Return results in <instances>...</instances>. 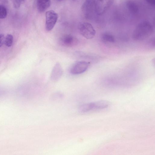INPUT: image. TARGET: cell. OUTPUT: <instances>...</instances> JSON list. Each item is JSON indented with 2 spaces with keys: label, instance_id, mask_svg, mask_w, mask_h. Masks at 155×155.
I'll return each instance as SVG.
<instances>
[{
  "label": "cell",
  "instance_id": "8992f818",
  "mask_svg": "<svg viewBox=\"0 0 155 155\" xmlns=\"http://www.w3.org/2000/svg\"><path fill=\"white\" fill-rule=\"evenodd\" d=\"M114 0H97L96 1V13L101 15L104 13L113 4Z\"/></svg>",
  "mask_w": 155,
  "mask_h": 155
},
{
  "label": "cell",
  "instance_id": "7c38bea8",
  "mask_svg": "<svg viewBox=\"0 0 155 155\" xmlns=\"http://www.w3.org/2000/svg\"><path fill=\"white\" fill-rule=\"evenodd\" d=\"M101 39L102 41L107 43H112L115 42V38L111 34L108 33H104L101 35Z\"/></svg>",
  "mask_w": 155,
  "mask_h": 155
},
{
  "label": "cell",
  "instance_id": "30bf717a",
  "mask_svg": "<svg viewBox=\"0 0 155 155\" xmlns=\"http://www.w3.org/2000/svg\"><path fill=\"white\" fill-rule=\"evenodd\" d=\"M51 5L50 0H37V8L40 12L45 11Z\"/></svg>",
  "mask_w": 155,
  "mask_h": 155
},
{
  "label": "cell",
  "instance_id": "52a82bcc",
  "mask_svg": "<svg viewBox=\"0 0 155 155\" xmlns=\"http://www.w3.org/2000/svg\"><path fill=\"white\" fill-rule=\"evenodd\" d=\"M58 18V14L52 10L48 11L45 14V28L47 31H50L54 27Z\"/></svg>",
  "mask_w": 155,
  "mask_h": 155
},
{
  "label": "cell",
  "instance_id": "2e32d148",
  "mask_svg": "<svg viewBox=\"0 0 155 155\" xmlns=\"http://www.w3.org/2000/svg\"><path fill=\"white\" fill-rule=\"evenodd\" d=\"M5 38L4 35L0 34V47L4 43Z\"/></svg>",
  "mask_w": 155,
  "mask_h": 155
},
{
  "label": "cell",
  "instance_id": "5b68a950",
  "mask_svg": "<svg viewBox=\"0 0 155 155\" xmlns=\"http://www.w3.org/2000/svg\"><path fill=\"white\" fill-rule=\"evenodd\" d=\"M90 64V62L85 61H80L74 63L70 68L71 74L76 75L82 74L88 69Z\"/></svg>",
  "mask_w": 155,
  "mask_h": 155
},
{
  "label": "cell",
  "instance_id": "e0dca14e",
  "mask_svg": "<svg viewBox=\"0 0 155 155\" xmlns=\"http://www.w3.org/2000/svg\"><path fill=\"white\" fill-rule=\"evenodd\" d=\"M146 2L152 5H154L155 0H144Z\"/></svg>",
  "mask_w": 155,
  "mask_h": 155
},
{
  "label": "cell",
  "instance_id": "5bb4252c",
  "mask_svg": "<svg viewBox=\"0 0 155 155\" xmlns=\"http://www.w3.org/2000/svg\"><path fill=\"white\" fill-rule=\"evenodd\" d=\"M7 15V11L6 8L3 5H0V19H4Z\"/></svg>",
  "mask_w": 155,
  "mask_h": 155
},
{
  "label": "cell",
  "instance_id": "7a4b0ae2",
  "mask_svg": "<svg viewBox=\"0 0 155 155\" xmlns=\"http://www.w3.org/2000/svg\"><path fill=\"white\" fill-rule=\"evenodd\" d=\"M110 105L109 102L107 101L102 100L83 104L78 108L79 112L85 113L94 110L106 109Z\"/></svg>",
  "mask_w": 155,
  "mask_h": 155
},
{
  "label": "cell",
  "instance_id": "9a60e30c",
  "mask_svg": "<svg viewBox=\"0 0 155 155\" xmlns=\"http://www.w3.org/2000/svg\"><path fill=\"white\" fill-rule=\"evenodd\" d=\"M24 0H13V5L16 8H18Z\"/></svg>",
  "mask_w": 155,
  "mask_h": 155
},
{
  "label": "cell",
  "instance_id": "4fadbf2b",
  "mask_svg": "<svg viewBox=\"0 0 155 155\" xmlns=\"http://www.w3.org/2000/svg\"><path fill=\"white\" fill-rule=\"evenodd\" d=\"M13 40V36L10 34H8L5 38L4 44L7 47H10L12 45Z\"/></svg>",
  "mask_w": 155,
  "mask_h": 155
},
{
  "label": "cell",
  "instance_id": "3957f363",
  "mask_svg": "<svg viewBox=\"0 0 155 155\" xmlns=\"http://www.w3.org/2000/svg\"><path fill=\"white\" fill-rule=\"evenodd\" d=\"M78 29L80 34L85 38L90 39L93 38L96 32L92 25L90 23L85 22L79 23Z\"/></svg>",
  "mask_w": 155,
  "mask_h": 155
},
{
  "label": "cell",
  "instance_id": "8fae6325",
  "mask_svg": "<svg viewBox=\"0 0 155 155\" xmlns=\"http://www.w3.org/2000/svg\"><path fill=\"white\" fill-rule=\"evenodd\" d=\"M126 6L129 12L133 14L137 13L138 8L137 5L132 0H127L126 3Z\"/></svg>",
  "mask_w": 155,
  "mask_h": 155
},
{
  "label": "cell",
  "instance_id": "277c9868",
  "mask_svg": "<svg viewBox=\"0 0 155 155\" xmlns=\"http://www.w3.org/2000/svg\"><path fill=\"white\" fill-rule=\"evenodd\" d=\"M96 0H85L82 7V11L84 17L91 19L96 13L95 5Z\"/></svg>",
  "mask_w": 155,
  "mask_h": 155
},
{
  "label": "cell",
  "instance_id": "d6986e66",
  "mask_svg": "<svg viewBox=\"0 0 155 155\" xmlns=\"http://www.w3.org/2000/svg\"><path fill=\"white\" fill-rule=\"evenodd\" d=\"M57 1H59V2H60V1H62L64 0H57Z\"/></svg>",
  "mask_w": 155,
  "mask_h": 155
},
{
  "label": "cell",
  "instance_id": "6da1fadb",
  "mask_svg": "<svg viewBox=\"0 0 155 155\" xmlns=\"http://www.w3.org/2000/svg\"><path fill=\"white\" fill-rule=\"evenodd\" d=\"M153 31V28L151 23L148 21L140 22L134 29L132 38L135 41H142L150 37Z\"/></svg>",
  "mask_w": 155,
  "mask_h": 155
},
{
  "label": "cell",
  "instance_id": "ba28073f",
  "mask_svg": "<svg viewBox=\"0 0 155 155\" xmlns=\"http://www.w3.org/2000/svg\"><path fill=\"white\" fill-rule=\"evenodd\" d=\"M59 42L60 45L65 47H72L76 45L78 42V39L71 35L65 34L59 38Z\"/></svg>",
  "mask_w": 155,
  "mask_h": 155
},
{
  "label": "cell",
  "instance_id": "9c48e42d",
  "mask_svg": "<svg viewBox=\"0 0 155 155\" xmlns=\"http://www.w3.org/2000/svg\"><path fill=\"white\" fill-rule=\"evenodd\" d=\"M63 74V70L60 64L57 63L54 65L51 75V79L53 81H58L61 78Z\"/></svg>",
  "mask_w": 155,
  "mask_h": 155
},
{
  "label": "cell",
  "instance_id": "ac0fdd59",
  "mask_svg": "<svg viewBox=\"0 0 155 155\" xmlns=\"http://www.w3.org/2000/svg\"><path fill=\"white\" fill-rule=\"evenodd\" d=\"M56 95H55V96H54L53 97H54V99H60V98H62L63 97V96L61 94H56Z\"/></svg>",
  "mask_w": 155,
  "mask_h": 155
}]
</instances>
